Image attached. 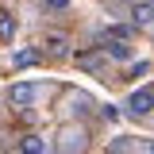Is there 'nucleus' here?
<instances>
[{
	"label": "nucleus",
	"instance_id": "8",
	"mask_svg": "<svg viewBox=\"0 0 154 154\" xmlns=\"http://www.w3.org/2000/svg\"><path fill=\"white\" fill-rule=\"evenodd\" d=\"M35 62H38V50H16V54H12V66H16V69H31Z\"/></svg>",
	"mask_w": 154,
	"mask_h": 154
},
{
	"label": "nucleus",
	"instance_id": "2",
	"mask_svg": "<svg viewBox=\"0 0 154 154\" xmlns=\"http://www.w3.org/2000/svg\"><path fill=\"white\" fill-rule=\"evenodd\" d=\"M50 89H54V85H46V81H16V85L8 89V100H12L16 108H31L42 96H50Z\"/></svg>",
	"mask_w": 154,
	"mask_h": 154
},
{
	"label": "nucleus",
	"instance_id": "3",
	"mask_svg": "<svg viewBox=\"0 0 154 154\" xmlns=\"http://www.w3.org/2000/svg\"><path fill=\"white\" fill-rule=\"evenodd\" d=\"M123 108H127V116H135V119H146V116L154 112V89H135Z\"/></svg>",
	"mask_w": 154,
	"mask_h": 154
},
{
	"label": "nucleus",
	"instance_id": "9",
	"mask_svg": "<svg viewBox=\"0 0 154 154\" xmlns=\"http://www.w3.org/2000/svg\"><path fill=\"white\" fill-rule=\"evenodd\" d=\"M0 38H4V42L16 38V16H12V12H0Z\"/></svg>",
	"mask_w": 154,
	"mask_h": 154
},
{
	"label": "nucleus",
	"instance_id": "12",
	"mask_svg": "<svg viewBox=\"0 0 154 154\" xmlns=\"http://www.w3.org/2000/svg\"><path fill=\"white\" fill-rule=\"evenodd\" d=\"M42 4H46L50 12H66V8H69V0H42Z\"/></svg>",
	"mask_w": 154,
	"mask_h": 154
},
{
	"label": "nucleus",
	"instance_id": "16",
	"mask_svg": "<svg viewBox=\"0 0 154 154\" xmlns=\"http://www.w3.org/2000/svg\"><path fill=\"white\" fill-rule=\"evenodd\" d=\"M150 4H154V0H150Z\"/></svg>",
	"mask_w": 154,
	"mask_h": 154
},
{
	"label": "nucleus",
	"instance_id": "6",
	"mask_svg": "<svg viewBox=\"0 0 154 154\" xmlns=\"http://www.w3.org/2000/svg\"><path fill=\"white\" fill-rule=\"evenodd\" d=\"M19 150L23 154H54V146H50L42 135H23V139H19Z\"/></svg>",
	"mask_w": 154,
	"mask_h": 154
},
{
	"label": "nucleus",
	"instance_id": "4",
	"mask_svg": "<svg viewBox=\"0 0 154 154\" xmlns=\"http://www.w3.org/2000/svg\"><path fill=\"white\" fill-rule=\"evenodd\" d=\"M104 58H112V62H131L135 50H131V42H119V38H104Z\"/></svg>",
	"mask_w": 154,
	"mask_h": 154
},
{
	"label": "nucleus",
	"instance_id": "11",
	"mask_svg": "<svg viewBox=\"0 0 154 154\" xmlns=\"http://www.w3.org/2000/svg\"><path fill=\"white\" fill-rule=\"evenodd\" d=\"M104 38H119V42H131V27H108Z\"/></svg>",
	"mask_w": 154,
	"mask_h": 154
},
{
	"label": "nucleus",
	"instance_id": "7",
	"mask_svg": "<svg viewBox=\"0 0 154 154\" xmlns=\"http://www.w3.org/2000/svg\"><path fill=\"white\" fill-rule=\"evenodd\" d=\"M89 104H93L89 93H73L69 100H66V112H77V116H81V112H89Z\"/></svg>",
	"mask_w": 154,
	"mask_h": 154
},
{
	"label": "nucleus",
	"instance_id": "14",
	"mask_svg": "<svg viewBox=\"0 0 154 154\" xmlns=\"http://www.w3.org/2000/svg\"><path fill=\"white\" fill-rule=\"evenodd\" d=\"M100 116H104V119H119V112H116L112 104H104V108H100Z\"/></svg>",
	"mask_w": 154,
	"mask_h": 154
},
{
	"label": "nucleus",
	"instance_id": "1",
	"mask_svg": "<svg viewBox=\"0 0 154 154\" xmlns=\"http://www.w3.org/2000/svg\"><path fill=\"white\" fill-rule=\"evenodd\" d=\"M54 139H58L54 154H85V150H89V127H85V123H73V119L62 123Z\"/></svg>",
	"mask_w": 154,
	"mask_h": 154
},
{
	"label": "nucleus",
	"instance_id": "5",
	"mask_svg": "<svg viewBox=\"0 0 154 154\" xmlns=\"http://www.w3.org/2000/svg\"><path fill=\"white\" fill-rule=\"evenodd\" d=\"M131 23L135 27H150L154 23V4L150 0H135L131 4Z\"/></svg>",
	"mask_w": 154,
	"mask_h": 154
},
{
	"label": "nucleus",
	"instance_id": "10",
	"mask_svg": "<svg viewBox=\"0 0 154 154\" xmlns=\"http://www.w3.org/2000/svg\"><path fill=\"white\" fill-rule=\"evenodd\" d=\"M46 50L50 54H66V38L62 35H46Z\"/></svg>",
	"mask_w": 154,
	"mask_h": 154
},
{
	"label": "nucleus",
	"instance_id": "13",
	"mask_svg": "<svg viewBox=\"0 0 154 154\" xmlns=\"http://www.w3.org/2000/svg\"><path fill=\"white\" fill-rule=\"evenodd\" d=\"M143 73H150V62H135L131 66V77H143Z\"/></svg>",
	"mask_w": 154,
	"mask_h": 154
},
{
	"label": "nucleus",
	"instance_id": "15",
	"mask_svg": "<svg viewBox=\"0 0 154 154\" xmlns=\"http://www.w3.org/2000/svg\"><path fill=\"white\" fill-rule=\"evenodd\" d=\"M146 154H154V139H150V143H146Z\"/></svg>",
	"mask_w": 154,
	"mask_h": 154
}]
</instances>
